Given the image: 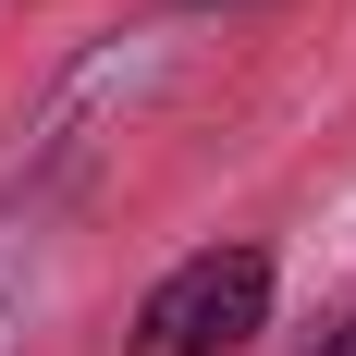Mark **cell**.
I'll return each mask as SVG.
<instances>
[{
    "instance_id": "cell-1",
    "label": "cell",
    "mask_w": 356,
    "mask_h": 356,
    "mask_svg": "<svg viewBox=\"0 0 356 356\" xmlns=\"http://www.w3.org/2000/svg\"><path fill=\"white\" fill-rule=\"evenodd\" d=\"M270 320V246H197L136 307V356H234Z\"/></svg>"
},
{
    "instance_id": "cell-2",
    "label": "cell",
    "mask_w": 356,
    "mask_h": 356,
    "mask_svg": "<svg viewBox=\"0 0 356 356\" xmlns=\"http://www.w3.org/2000/svg\"><path fill=\"white\" fill-rule=\"evenodd\" d=\"M320 356H356V320H344V332H332V344H320Z\"/></svg>"
}]
</instances>
